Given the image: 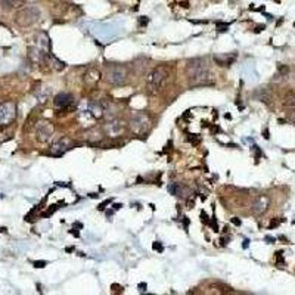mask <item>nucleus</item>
<instances>
[{"instance_id": "6ab92c4d", "label": "nucleus", "mask_w": 295, "mask_h": 295, "mask_svg": "<svg viewBox=\"0 0 295 295\" xmlns=\"http://www.w3.org/2000/svg\"><path fill=\"white\" fill-rule=\"evenodd\" d=\"M152 248H154L155 251H158V253H163V251H164V247H163L161 242H154V244H152Z\"/></svg>"}, {"instance_id": "20e7f679", "label": "nucleus", "mask_w": 295, "mask_h": 295, "mask_svg": "<svg viewBox=\"0 0 295 295\" xmlns=\"http://www.w3.org/2000/svg\"><path fill=\"white\" fill-rule=\"evenodd\" d=\"M130 127L136 134H145V133L151 130L152 121H151L148 114H145V112H134L130 118Z\"/></svg>"}, {"instance_id": "c85d7f7f", "label": "nucleus", "mask_w": 295, "mask_h": 295, "mask_svg": "<svg viewBox=\"0 0 295 295\" xmlns=\"http://www.w3.org/2000/svg\"><path fill=\"white\" fill-rule=\"evenodd\" d=\"M290 120H291V121L295 124V108L291 111V112H290Z\"/></svg>"}, {"instance_id": "f704fd0d", "label": "nucleus", "mask_w": 295, "mask_h": 295, "mask_svg": "<svg viewBox=\"0 0 295 295\" xmlns=\"http://www.w3.org/2000/svg\"><path fill=\"white\" fill-rule=\"evenodd\" d=\"M248 242H250V241H244V248H247V247H248Z\"/></svg>"}, {"instance_id": "7ed1b4c3", "label": "nucleus", "mask_w": 295, "mask_h": 295, "mask_svg": "<svg viewBox=\"0 0 295 295\" xmlns=\"http://www.w3.org/2000/svg\"><path fill=\"white\" fill-rule=\"evenodd\" d=\"M167 77H168V69H167L165 66H157V68H154V69L148 74V77H146V84H148L149 92H151V93L158 92V90L163 87V84L165 83Z\"/></svg>"}, {"instance_id": "b1692460", "label": "nucleus", "mask_w": 295, "mask_h": 295, "mask_svg": "<svg viewBox=\"0 0 295 295\" xmlns=\"http://www.w3.org/2000/svg\"><path fill=\"white\" fill-rule=\"evenodd\" d=\"M210 226L213 228V229L216 230V232H219V226H217V220H216V216L213 217V220L210 222Z\"/></svg>"}, {"instance_id": "9b49d317", "label": "nucleus", "mask_w": 295, "mask_h": 295, "mask_svg": "<svg viewBox=\"0 0 295 295\" xmlns=\"http://www.w3.org/2000/svg\"><path fill=\"white\" fill-rule=\"evenodd\" d=\"M269 205H270L269 197L267 195H260V197L254 201V204H253V213L257 214V216L263 214V213H266L269 210Z\"/></svg>"}, {"instance_id": "f8f14e48", "label": "nucleus", "mask_w": 295, "mask_h": 295, "mask_svg": "<svg viewBox=\"0 0 295 295\" xmlns=\"http://www.w3.org/2000/svg\"><path fill=\"white\" fill-rule=\"evenodd\" d=\"M84 84L86 86H89V87H95L96 84H98V81L100 80V72H99L98 69H89L86 74H84Z\"/></svg>"}, {"instance_id": "cd10ccee", "label": "nucleus", "mask_w": 295, "mask_h": 295, "mask_svg": "<svg viewBox=\"0 0 295 295\" xmlns=\"http://www.w3.org/2000/svg\"><path fill=\"white\" fill-rule=\"evenodd\" d=\"M34 266L41 269V267H44V266H46V262H34Z\"/></svg>"}, {"instance_id": "1a4fd4ad", "label": "nucleus", "mask_w": 295, "mask_h": 295, "mask_svg": "<svg viewBox=\"0 0 295 295\" xmlns=\"http://www.w3.org/2000/svg\"><path fill=\"white\" fill-rule=\"evenodd\" d=\"M53 134V124L46 121V120H41L35 124V136H37V140L38 142H47Z\"/></svg>"}, {"instance_id": "9d476101", "label": "nucleus", "mask_w": 295, "mask_h": 295, "mask_svg": "<svg viewBox=\"0 0 295 295\" xmlns=\"http://www.w3.org/2000/svg\"><path fill=\"white\" fill-rule=\"evenodd\" d=\"M53 103H55V106H56L58 109H61V111H69V109H72V106L75 105V99H74V96H72L71 93L62 92V93H59V95L55 96Z\"/></svg>"}, {"instance_id": "f257e3e1", "label": "nucleus", "mask_w": 295, "mask_h": 295, "mask_svg": "<svg viewBox=\"0 0 295 295\" xmlns=\"http://www.w3.org/2000/svg\"><path fill=\"white\" fill-rule=\"evenodd\" d=\"M186 74L191 86H208L214 83L211 71L207 65V61L202 58L191 59L186 65Z\"/></svg>"}, {"instance_id": "e433bc0d", "label": "nucleus", "mask_w": 295, "mask_h": 295, "mask_svg": "<svg viewBox=\"0 0 295 295\" xmlns=\"http://www.w3.org/2000/svg\"><path fill=\"white\" fill-rule=\"evenodd\" d=\"M294 25H295V22H294Z\"/></svg>"}, {"instance_id": "2f4dec72", "label": "nucleus", "mask_w": 295, "mask_h": 295, "mask_svg": "<svg viewBox=\"0 0 295 295\" xmlns=\"http://www.w3.org/2000/svg\"><path fill=\"white\" fill-rule=\"evenodd\" d=\"M121 207H123L121 204H114V211H117V210H120Z\"/></svg>"}, {"instance_id": "0eeeda50", "label": "nucleus", "mask_w": 295, "mask_h": 295, "mask_svg": "<svg viewBox=\"0 0 295 295\" xmlns=\"http://www.w3.org/2000/svg\"><path fill=\"white\" fill-rule=\"evenodd\" d=\"M75 146V142L69 137H61L50 146V155L53 157H62L68 151H71Z\"/></svg>"}, {"instance_id": "f3484780", "label": "nucleus", "mask_w": 295, "mask_h": 295, "mask_svg": "<svg viewBox=\"0 0 295 295\" xmlns=\"http://www.w3.org/2000/svg\"><path fill=\"white\" fill-rule=\"evenodd\" d=\"M285 105L287 106H291V108H295V92H290L285 96Z\"/></svg>"}, {"instance_id": "423d86ee", "label": "nucleus", "mask_w": 295, "mask_h": 295, "mask_svg": "<svg viewBox=\"0 0 295 295\" xmlns=\"http://www.w3.org/2000/svg\"><path fill=\"white\" fill-rule=\"evenodd\" d=\"M103 131L108 137L111 139H115V137H121L124 133H126V124L115 118V120H109L106 124H103Z\"/></svg>"}, {"instance_id": "412c9836", "label": "nucleus", "mask_w": 295, "mask_h": 295, "mask_svg": "<svg viewBox=\"0 0 295 295\" xmlns=\"http://www.w3.org/2000/svg\"><path fill=\"white\" fill-rule=\"evenodd\" d=\"M201 220H202V223L210 225V219H208V216H207V213H205V211H202V213H201Z\"/></svg>"}, {"instance_id": "f03ea898", "label": "nucleus", "mask_w": 295, "mask_h": 295, "mask_svg": "<svg viewBox=\"0 0 295 295\" xmlns=\"http://www.w3.org/2000/svg\"><path fill=\"white\" fill-rule=\"evenodd\" d=\"M105 78L112 86H123L127 81V69L120 64H108L105 66Z\"/></svg>"}, {"instance_id": "393cba45", "label": "nucleus", "mask_w": 295, "mask_h": 295, "mask_svg": "<svg viewBox=\"0 0 295 295\" xmlns=\"http://www.w3.org/2000/svg\"><path fill=\"white\" fill-rule=\"evenodd\" d=\"M282 254H284V253H281V251L276 253V260H278V264H281V266L284 264V256H282Z\"/></svg>"}, {"instance_id": "a211bd4d", "label": "nucleus", "mask_w": 295, "mask_h": 295, "mask_svg": "<svg viewBox=\"0 0 295 295\" xmlns=\"http://www.w3.org/2000/svg\"><path fill=\"white\" fill-rule=\"evenodd\" d=\"M257 95H260V100H262V102H266V103H269V102H270V95H269L266 90H260Z\"/></svg>"}, {"instance_id": "6e6552de", "label": "nucleus", "mask_w": 295, "mask_h": 295, "mask_svg": "<svg viewBox=\"0 0 295 295\" xmlns=\"http://www.w3.org/2000/svg\"><path fill=\"white\" fill-rule=\"evenodd\" d=\"M16 108L12 102H4L0 105V126H7L15 120Z\"/></svg>"}, {"instance_id": "72a5a7b5", "label": "nucleus", "mask_w": 295, "mask_h": 295, "mask_svg": "<svg viewBox=\"0 0 295 295\" xmlns=\"http://www.w3.org/2000/svg\"><path fill=\"white\" fill-rule=\"evenodd\" d=\"M264 137H266V139H269V137H270V136H269V130H264Z\"/></svg>"}, {"instance_id": "473e14b6", "label": "nucleus", "mask_w": 295, "mask_h": 295, "mask_svg": "<svg viewBox=\"0 0 295 295\" xmlns=\"http://www.w3.org/2000/svg\"><path fill=\"white\" fill-rule=\"evenodd\" d=\"M266 241H269V244H273V241H275V239H273L272 236H266Z\"/></svg>"}, {"instance_id": "a878e982", "label": "nucleus", "mask_w": 295, "mask_h": 295, "mask_svg": "<svg viewBox=\"0 0 295 295\" xmlns=\"http://www.w3.org/2000/svg\"><path fill=\"white\" fill-rule=\"evenodd\" d=\"M146 288H148L146 284H139V291L140 293H146Z\"/></svg>"}, {"instance_id": "39448f33", "label": "nucleus", "mask_w": 295, "mask_h": 295, "mask_svg": "<svg viewBox=\"0 0 295 295\" xmlns=\"http://www.w3.org/2000/svg\"><path fill=\"white\" fill-rule=\"evenodd\" d=\"M38 18H40V10L35 6H27V7H22L18 12L16 21H18L19 25L27 27V25L34 24L35 21H38Z\"/></svg>"}, {"instance_id": "dca6fc26", "label": "nucleus", "mask_w": 295, "mask_h": 295, "mask_svg": "<svg viewBox=\"0 0 295 295\" xmlns=\"http://www.w3.org/2000/svg\"><path fill=\"white\" fill-rule=\"evenodd\" d=\"M49 96H50V89L49 87H40V89H37L35 90V98L38 99V102H46L47 99H49Z\"/></svg>"}, {"instance_id": "ddd939ff", "label": "nucleus", "mask_w": 295, "mask_h": 295, "mask_svg": "<svg viewBox=\"0 0 295 295\" xmlns=\"http://www.w3.org/2000/svg\"><path fill=\"white\" fill-rule=\"evenodd\" d=\"M168 192L171 195H174V197L186 198L189 195V189L186 186L180 185V183H171V185H168Z\"/></svg>"}, {"instance_id": "2eb2a0df", "label": "nucleus", "mask_w": 295, "mask_h": 295, "mask_svg": "<svg viewBox=\"0 0 295 295\" xmlns=\"http://www.w3.org/2000/svg\"><path fill=\"white\" fill-rule=\"evenodd\" d=\"M235 58H236V55L235 53H232V55H217V56H214V61L219 64V65L222 66H229L233 61H235Z\"/></svg>"}, {"instance_id": "c9c22d12", "label": "nucleus", "mask_w": 295, "mask_h": 295, "mask_svg": "<svg viewBox=\"0 0 295 295\" xmlns=\"http://www.w3.org/2000/svg\"><path fill=\"white\" fill-rule=\"evenodd\" d=\"M1 197H3V195H0V198H1Z\"/></svg>"}, {"instance_id": "5701e85b", "label": "nucleus", "mask_w": 295, "mask_h": 295, "mask_svg": "<svg viewBox=\"0 0 295 295\" xmlns=\"http://www.w3.org/2000/svg\"><path fill=\"white\" fill-rule=\"evenodd\" d=\"M217 27L220 31H226L229 28V24H223V22H217Z\"/></svg>"}, {"instance_id": "aec40b11", "label": "nucleus", "mask_w": 295, "mask_h": 295, "mask_svg": "<svg viewBox=\"0 0 295 295\" xmlns=\"http://www.w3.org/2000/svg\"><path fill=\"white\" fill-rule=\"evenodd\" d=\"M253 151H254V157H256V160H260V157H262V151H260V148H259L257 145H254V146H253Z\"/></svg>"}, {"instance_id": "bb28decb", "label": "nucleus", "mask_w": 295, "mask_h": 295, "mask_svg": "<svg viewBox=\"0 0 295 295\" xmlns=\"http://www.w3.org/2000/svg\"><path fill=\"white\" fill-rule=\"evenodd\" d=\"M232 223H233L235 226H241V220H239L238 217H233V219H232Z\"/></svg>"}, {"instance_id": "4be33fe9", "label": "nucleus", "mask_w": 295, "mask_h": 295, "mask_svg": "<svg viewBox=\"0 0 295 295\" xmlns=\"http://www.w3.org/2000/svg\"><path fill=\"white\" fill-rule=\"evenodd\" d=\"M111 201H112V199H106V201H103V202H102V204L99 205L98 208L100 210V211H103V210L106 208V205H109V204H111Z\"/></svg>"}, {"instance_id": "c756f323", "label": "nucleus", "mask_w": 295, "mask_h": 295, "mask_svg": "<svg viewBox=\"0 0 295 295\" xmlns=\"http://www.w3.org/2000/svg\"><path fill=\"white\" fill-rule=\"evenodd\" d=\"M148 24V18L146 16H142L140 18V25H146Z\"/></svg>"}, {"instance_id": "7c9ffc66", "label": "nucleus", "mask_w": 295, "mask_h": 295, "mask_svg": "<svg viewBox=\"0 0 295 295\" xmlns=\"http://www.w3.org/2000/svg\"><path fill=\"white\" fill-rule=\"evenodd\" d=\"M183 223H185V229H188V226H189V219H188V217H183Z\"/></svg>"}, {"instance_id": "4468645a", "label": "nucleus", "mask_w": 295, "mask_h": 295, "mask_svg": "<svg viewBox=\"0 0 295 295\" xmlns=\"http://www.w3.org/2000/svg\"><path fill=\"white\" fill-rule=\"evenodd\" d=\"M37 47H40L44 53H49L50 49V38L46 33H38L37 34Z\"/></svg>"}]
</instances>
